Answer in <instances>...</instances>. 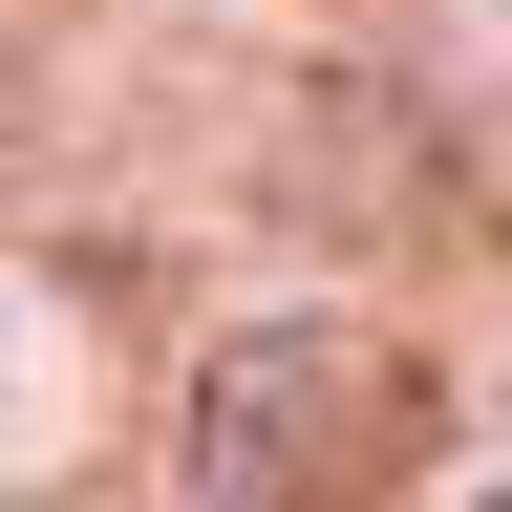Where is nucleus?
Returning <instances> with one entry per match:
<instances>
[{
    "mask_svg": "<svg viewBox=\"0 0 512 512\" xmlns=\"http://www.w3.org/2000/svg\"><path fill=\"white\" fill-rule=\"evenodd\" d=\"M171 448H192V512H384L427 448V363L384 320H235Z\"/></svg>",
    "mask_w": 512,
    "mask_h": 512,
    "instance_id": "1",
    "label": "nucleus"
},
{
    "mask_svg": "<svg viewBox=\"0 0 512 512\" xmlns=\"http://www.w3.org/2000/svg\"><path fill=\"white\" fill-rule=\"evenodd\" d=\"M491 512H512V491H491Z\"/></svg>",
    "mask_w": 512,
    "mask_h": 512,
    "instance_id": "2",
    "label": "nucleus"
}]
</instances>
